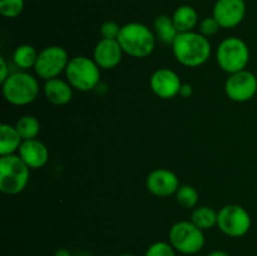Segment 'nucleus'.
Returning <instances> with one entry per match:
<instances>
[{
	"mask_svg": "<svg viewBox=\"0 0 257 256\" xmlns=\"http://www.w3.org/2000/svg\"><path fill=\"white\" fill-rule=\"evenodd\" d=\"M175 58L186 67H200L208 60L211 55V44L201 33H178L172 43Z\"/></svg>",
	"mask_w": 257,
	"mask_h": 256,
	"instance_id": "1",
	"label": "nucleus"
},
{
	"mask_svg": "<svg viewBox=\"0 0 257 256\" xmlns=\"http://www.w3.org/2000/svg\"><path fill=\"white\" fill-rule=\"evenodd\" d=\"M118 43L125 54L135 58H146L153 52L156 38L150 28L141 23H128L120 28Z\"/></svg>",
	"mask_w": 257,
	"mask_h": 256,
	"instance_id": "2",
	"label": "nucleus"
},
{
	"mask_svg": "<svg viewBox=\"0 0 257 256\" xmlns=\"http://www.w3.org/2000/svg\"><path fill=\"white\" fill-rule=\"evenodd\" d=\"M29 167L20 156L8 155L0 158V191L7 195L20 193L29 182Z\"/></svg>",
	"mask_w": 257,
	"mask_h": 256,
	"instance_id": "3",
	"label": "nucleus"
},
{
	"mask_svg": "<svg viewBox=\"0 0 257 256\" xmlns=\"http://www.w3.org/2000/svg\"><path fill=\"white\" fill-rule=\"evenodd\" d=\"M39 93L38 80L25 72L13 73L3 83L4 98L14 105H27L34 102Z\"/></svg>",
	"mask_w": 257,
	"mask_h": 256,
	"instance_id": "4",
	"label": "nucleus"
},
{
	"mask_svg": "<svg viewBox=\"0 0 257 256\" xmlns=\"http://www.w3.org/2000/svg\"><path fill=\"white\" fill-rule=\"evenodd\" d=\"M216 59L221 69L228 74H233L245 70L250 60V50L241 38H226L218 45Z\"/></svg>",
	"mask_w": 257,
	"mask_h": 256,
	"instance_id": "5",
	"label": "nucleus"
},
{
	"mask_svg": "<svg viewBox=\"0 0 257 256\" xmlns=\"http://www.w3.org/2000/svg\"><path fill=\"white\" fill-rule=\"evenodd\" d=\"M65 75L69 84L80 92H89L94 89L100 80V70L97 63L83 55L69 60Z\"/></svg>",
	"mask_w": 257,
	"mask_h": 256,
	"instance_id": "6",
	"label": "nucleus"
},
{
	"mask_svg": "<svg viewBox=\"0 0 257 256\" xmlns=\"http://www.w3.org/2000/svg\"><path fill=\"white\" fill-rule=\"evenodd\" d=\"M170 243L175 250L185 255L200 252L205 245L203 230L197 227L192 221L176 222L170 230Z\"/></svg>",
	"mask_w": 257,
	"mask_h": 256,
	"instance_id": "7",
	"label": "nucleus"
},
{
	"mask_svg": "<svg viewBox=\"0 0 257 256\" xmlns=\"http://www.w3.org/2000/svg\"><path fill=\"white\" fill-rule=\"evenodd\" d=\"M217 226L230 237H241L251 228V217L242 206L226 205L218 211Z\"/></svg>",
	"mask_w": 257,
	"mask_h": 256,
	"instance_id": "8",
	"label": "nucleus"
},
{
	"mask_svg": "<svg viewBox=\"0 0 257 256\" xmlns=\"http://www.w3.org/2000/svg\"><path fill=\"white\" fill-rule=\"evenodd\" d=\"M69 60L68 53L65 52L64 48L52 45L39 53L34 69L37 74L43 79H54L63 72H65Z\"/></svg>",
	"mask_w": 257,
	"mask_h": 256,
	"instance_id": "9",
	"label": "nucleus"
},
{
	"mask_svg": "<svg viewBox=\"0 0 257 256\" xmlns=\"http://www.w3.org/2000/svg\"><path fill=\"white\" fill-rule=\"evenodd\" d=\"M225 92L233 102H247L255 97L257 93L256 75L248 70H241L230 74L228 79L226 80Z\"/></svg>",
	"mask_w": 257,
	"mask_h": 256,
	"instance_id": "10",
	"label": "nucleus"
},
{
	"mask_svg": "<svg viewBox=\"0 0 257 256\" xmlns=\"http://www.w3.org/2000/svg\"><path fill=\"white\" fill-rule=\"evenodd\" d=\"M246 14L245 0H217L212 17L223 29H231L241 24Z\"/></svg>",
	"mask_w": 257,
	"mask_h": 256,
	"instance_id": "11",
	"label": "nucleus"
},
{
	"mask_svg": "<svg viewBox=\"0 0 257 256\" xmlns=\"http://www.w3.org/2000/svg\"><path fill=\"white\" fill-rule=\"evenodd\" d=\"M181 83L180 77L176 72L168 68H161L156 70L151 78V89L157 97L162 99H171L180 94Z\"/></svg>",
	"mask_w": 257,
	"mask_h": 256,
	"instance_id": "12",
	"label": "nucleus"
},
{
	"mask_svg": "<svg viewBox=\"0 0 257 256\" xmlns=\"http://www.w3.org/2000/svg\"><path fill=\"white\" fill-rule=\"evenodd\" d=\"M148 191L158 197H168L177 192L180 187L178 178L172 171L166 168H157L148 175L146 181Z\"/></svg>",
	"mask_w": 257,
	"mask_h": 256,
	"instance_id": "13",
	"label": "nucleus"
},
{
	"mask_svg": "<svg viewBox=\"0 0 257 256\" xmlns=\"http://www.w3.org/2000/svg\"><path fill=\"white\" fill-rule=\"evenodd\" d=\"M123 49L117 39H102L94 49V62L102 69H113L120 63Z\"/></svg>",
	"mask_w": 257,
	"mask_h": 256,
	"instance_id": "14",
	"label": "nucleus"
},
{
	"mask_svg": "<svg viewBox=\"0 0 257 256\" xmlns=\"http://www.w3.org/2000/svg\"><path fill=\"white\" fill-rule=\"evenodd\" d=\"M19 156L29 168H40L48 162L49 152L44 143L34 138L23 141L19 148Z\"/></svg>",
	"mask_w": 257,
	"mask_h": 256,
	"instance_id": "15",
	"label": "nucleus"
},
{
	"mask_svg": "<svg viewBox=\"0 0 257 256\" xmlns=\"http://www.w3.org/2000/svg\"><path fill=\"white\" fill-rule=\"evenodd\" d=\"M72 88L73 87L69 84V82H64L59 78L47 80L44 85L45 98L55 105H65L72 100Z\"/></svg>",
	"mask_w": 257,
	"mask_h": 256,
	"instance_id": "16",
	"label": "nucleus"
},
{
	"mask_svg": "<svg viewBox=\"0 0 257 256\" xmlns=\"http://www.w3.org/2000/svg\"><path fill=\"white\" fill-rule=\"evenodd\" d=\"M22 143L23 138L20 137L17 128L7 123L0 125V155H13L15 151L19 150Z\"/></svg>",
	"mask_w": 257,
	"mask_h": 256,
	"instance_id": "17",
	"label": "nucleus"
},
{
	"mask_svg": "<svg viewBox=\"0 0 257 256\" xmlns=\"http://www.w3.org/2000/svg\"><path fill=\"white\" fill-rule=\"evenodd\" d=\"M172 20L178 33L192 32L193 28L197 25L198 14L190 5H182L173 13Z\"/></svg>",
	"mask_w": 257,
	"mask_h": 256,
	"instance_id": "18",
	"label": "nucleus"
},
{
	"mask_svg": "<svg viewBox=\"0 0 257 256\" xmlns=\"http://www.w3.org/2000/svg\"><path fill=\"white\" fill-rule=\"evenodd\" d=\"M155 30L157 37L165 44H172L178 35V30L173 24L172 18L168 15H158L155 20Z\"/></svg>",
	"mask_w": 257,
	"mask_h": 256,
	"instance_id": "19",
	"label": "nucleus"
},
{
	"mask_svg": "<svg viewBox=\"0 0 257 256\" xmlns=\"http://www.w3.org/2000/svg\"><path fill=\"white\" fill-rule=\"evenodd\" d=\"M217 216L218 212H216L212 207L201 206L193 211L192 222L201 230H210L217 225Z\"/></svg>",
	"mask_w": 257,
	"mask_h": 256,
	"instance_id": "20",
	"label": "nucleus"
},
{
	"mask_svg": "<svg viewBox=\"0 0 257 256\" xmlns=\"http://www.w3.org/2000/svg\"><path fill=\"white\" fill-rule=\"evenodd\" d=\"M38 53L34 47L29 44H23L15 49L13 54V59L17 67L22 69H29V68L35 67V63L38 59Z\"/></svg>",
	"mask_w": 257,
	"mask_h": 256,
	"instance_id": "21",
	"label": "nucleus"
},
{
	"mask_svg": "<svg viewBox=\"0 0 257 256\" xmlns=\"http://www.w3.org/2000/svg\"><path fill=\"white\" fill-rule=\"evenodd\" d=\"M15 128L19 132L23 141L34 140V138L38 137L40 132V123L33 115H24V117H22L18 120Z\"/></svg>",
	"mask_w": 257,
	"mask_h": 256,
	"instance_id": "22",
	"label": "nucleus"
},
{
	"mask_svg": "<svg viewBox=\"0 0 257 256\" xmlns=\"http://www.w3.org/2000/svg\"><path fill=\"white\" fill-rule=\"evenodd\" d=\"M176 200L181 206L186 208H192L198 202V192L195 187L190 185H182L176 192Z\"/></svg>",
	"mask_w": 257,
	"mask_h": 256,
	"instance_id": "23",
	"label": "nucleus"
},
{
	"mask_svg": "<svg viewBox=\"0 0 257 256\" xmlns=\"http://www.w3.org/2000/svg\"><path fill=\"white\" fill-rule=\"evenodd\" d=\"M24 9V0H0V14L5 18H17Z\"/></svg>",
	"mask_w": 257,
	"mask_h": 256,
	"instance_id": "24",
	"label": "nucleus"
},
{
	"mask_svg": "<svg viewBox=\"0 0 257 256\" xmlns=\"http://www.w3.org/2000/svg\"><path fill=\"white\" fill-rule=\"evenodd\" d=\"M145 256H176L175 247L171 243L160 241L151 245Z\"/></svg>",
	"mask_w": 257,
	"mask_h": 256,
	"instance_id": "25",
	"label": "nucleus"
},
{
	"mask_svg": "<svg viewBox=\"0 0 257 256\" xmlns=\"http://www.w3.org/2000/svg\"><path fill=\"white\" fill-rule=\"evenodd\" d=\"M220 24H218V22L213 17L205 18L200 23V33L206 38L215 35L220 30Z\"/></svg>",
	"mask_w": 257,
	"mask_h": 256,
	"instance_id": "26",
	"label": "nucleus"
},
{
	"mask_svg": "<svg viewBox=\"0 0 257 256\" xmlns=\"http://www.w3.org/2000/svg\"><path fill=\"white\" fill-rule=\"evenodd\" d=\"M120 28L122 27H119L117 23L109 20V22L103 23V25L100 27V34H102L103 39H117Z\"/></svg>",
	"mask_w": 257,
	"mask_h": 256,
	"instance_id": "27",
	"label": "nucleus"
},
{
	"mask_svg": "<svg viewBox=\"0 0 257 256\" xmlns=\"http://www.w3.org/2000/svg\"><path fill=\"white\" fill-rule=\"evenodd\" d=\"M0 70H2L0 72V82L4 83L8 79V77H9V74H8V65L5 63L4 58H0Z\"/></svg>",
	"mask_w": 257,
	"mask_h": 256,
	"instance_id": "28",
	"label": "nucleus"
},
{
	"mask_svg": "<svg viewBox=\"0 0 257 256\" xmlns=\"http://www.w3.org/2000/svg\"><path fill=\"white\" fill-rule=\"evenodd\" d=\"M180 94L181 97L183 98L191 97V94H192V87H191L190 84H182V87H181V90H180Z\"/></svg>",
	"mask_w": 257,
	"mask_h": 256,
	"instance_id": "29",
	"label": "nucleus"
},
{
	"mask_svg": "<svg viewBox=\"0 0 257 256\" xmlns=\"http://www.w3.org/2000/svg\"><path fill=\"white\" fill-rule=\"evenodd\" d=\"M54 256H72L70 251H68L67 248H59V250L55 251Z\"/></svg>",
	"mask_w": 257,
	"mask_h": 256,
	"instance_id": "30",
	"label": "nucleus"
},
{
	"mask_svg": "<svg viewBox=\"0 0 257 256\" xmlns=\"http://www.w3.org/2000/svg\"><path fill=\"white\" fill-rule=\"evenodd\" d=\"M207 256H230L227 252H225V251H221V250H216V251H212V252L208 253Z\"/></svg>",
	"mask_w": 257,
	"mask_h": 256,
	"instance_id": "31",
	"label": "nucleus"
},
{
	"mask_svg": "<svg viewBox=\"0 0 257 256\" xmlns=\"http://www.w3.org/2000/svg\"><path fill=\"white\" fill-rule=\"evenodd\" d=\"M119 256H136V255H132V253H123V255H119Z\"/></svg>",
	"mask_w": 257,
	"mask_h": 256,
	"instance_id": "32",
	"label": "nucleus"
},
{
	"mask_svg": "<svg viewBox=\"0 0 257 256\" xmlns=\"http://www.w3.org/2000/svg\"><path fill=\"white\" fill-rule=\"evenodd\" d=\"M82 256H93V255H82Z\"/></svg>",
	"mask_w": 257,
	"mask_h": 256,
	"instance_id": "33",
	"label": "nucleus"
}]
</instances>
